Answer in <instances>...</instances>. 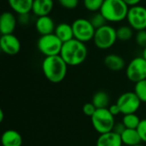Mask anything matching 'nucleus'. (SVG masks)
<instances>
[{
	"label": "nucleus",
	"instance_id": "nucleus-7",
	"mask_svg": "<svg viewBox=\"0 0 146 146\" xmlns=\"http://www.w3.org/2000/svg\"><path fill=\"white\" fill-rule=\"evenodd\" d=\"M72 27L74 31V38L75 39L85 44L93 40L96 29L89 19L78 18L72 23Z\"/></svg>",
	"mask_w": 146,
	"mask_h": 146
},
{
	"label": "nucleus",
	"instance_id": "nucleus-14",
	"mask_svg": "<svg viewBox=\"0 0 146 146\" xmlns=\"http://www.w3.org/2000/svg\"><path fill=\"white\" fill-rule=\"evenodd\" d=\"M54 7V0H34L32 13L37 17L49 15Z\"/></svg>",
	"mask_w": 146,
	"mask_h": 146
},
{
	"label": "nucleus",
	"instance_id": "nucleus-2",
	"mask_svg": "<svg viewBox=\"0 0 146 146\" xmlns=\"http://www.w3.org/2000/svg\"><path fill=\"white\" fill-rule=\"evenodd\" d=\"M88 55V50L85 43L73 38L63 43L60 56L68 66H79L82 64Z\"/></svg>",
	"mask_w": 146,
	"mask_h": 146
},
{
	"label": "nucleus",
	"instance_id": "nucleus-35",
	"mask_svg": "<svg viewBox=\"0 0 146 146\" xmlns=\"http://www.w3.org/2000/svg\"><path fill=\"white\" fill-rule=\"evenodd\" d=\"M3 121V111L0 110V121L2 122Z\"/></svg>",
	"mask_w": 146,
	"mask_h": 146
},
{
	"label": "nucleus",
	"instance_id": "nucleus-3",
	"mask_svg": "<svg viewBox=\"0 0 146 146\" xmlns=\"http://www.w3.org/2000/svg\"><path fill=\"white\" fill-rule=\"evenodd\" d=\"M129 6L123 0H104L100 13L107 22L118 23L127 19Z\"/></svg>",
	"mask_w": 146,
	"mask_h": 146
},
{
	"label": "nucleus",
	"instance_id": "nucleus-27",
	"mask_svg": "<svg viewBox=\"0 0 146 146\" xmlns=\"http://www.w3.org/2000/svg\"><path fill=\"white\" fill-rule=\"evenodd\" d=\"M57 2L66 9H74L78 7L80 0H57Z\"/></svg>",
	"mask_w": 146,
	"mask_h": 146
},
{
	"label": "nucleus",
	"instance_id": "nucleus-11",
	"mask_svg": "<svg viewBox=\"0 0 146 146\" xmlns=\"http://www.w3.org/2000/svg\"><path fill=\"white\" fill-rule=\"evenodd\" d=\"M0 48L4 54L9 56H15L20 52L21 44L20 39L14 33L1 35Z\"/></svg>",
	"mask_w": 146,
	"mask_h": 146
},
{
	"label": "nucleus",
	"instance_id": "nucleus-28",
	"mask_svg": "<svg viewBox=\"0 0 146 146\" xmlns=\"http://www.w3.org/2000/svg\"><path fill=\"white\" fill-rule=\"evenodd\" d=\"M135 42L143 49L146 47V30H141L138 31L135 35Z\"/></svg>",
	"mask_w": 146,
	"mask_h": 146
},
{
	"label": "nucleus",
	"instance_id": "nucleus-19",
	"mask_svg": "<svg viewBox=\"0 0 146 146\" xmlns=\"http://www.w3.org/2000/svg\"><path fill=\"white\" fill-rule=\"evenodd\" d=\"M54 33L62 43H66L74 38L72 24H68L66 22H62L56 25Z\"/></svg>",
	"mask_w": 146,
	"mask_h": 146
},
{
	"label": "nucleus",
	"instance_id": "nucleus-34",
	"mask_svg": "<svg viewBox=\"0 0 146 146\" xmlns=\"http://www.w3.org/2000/svg\"><path fill=\"white\" fill-rule=\"evenodd\" d=\"M123 1H124L129 7H133V6L139 5L142 0H123Z\"/></svg>",
	"mask_w": 146,
	"mask_h": 146
},
{
	"label": "nucleus",
	"instance_id": "nucleus-32",
	"mask_svg": "<svg viewBox=\"0 0 146 146\" xmlns=\"http://www.w3.org/2000/svg\"><path fill=\"white\" fill-rule=\"evenodd\" d=\"M125 129H126V127H125L124 124L122 122H118V123H115V124L114 128H113V132H115L117 134L121 135L125 131Z\"/></svg>",
	"mask_w": 146,
	"mask_h": 146
},
{
	"label": "nucleus",
	"instance_id": "nucleus-12",
	"mask_svg": "<svg viewBox=\"0 0 146 146\" xmlns=\"http://www.w3.org/2000/svg\"><path fill=\"white\" fill-rule=\"evenodd\" d=\"M18 23L17 17L13 12L5 11L0 17V33L1 35L14 33Z\"/></svg>",
	"mask_w": 146,
	"mask_h": 146
},
{
	"label": "nucleus",
	"instance_id": "nucleus-36",
	"mask_svg": "<svg viewBox=\"0 0 146 146\" xmlns=\"http://www.w3.org/2000/svg\"><path fill=\"white\" fill-rule=\"evenodd\" d=\"M142 56L146 60V47L143 49V52H142Z\"/></svg>",
	"mask_w": 146,
	"mask_h": 146
},
{
	"label": "nucleus",
	"instance_id": "nucleus-8",
	"mask_svg": "<svg viewBox=\"0 0 146 146\" xmlns=\"http://www.w3.org/2000/svg\"><path fill=\"white\" fill-rule=\"evenodd\" d=\"M126 75L133 83L146 80L145 59L142 56L133 58L126 68Z\"/></svg>",
	"mask_w": 146,
	"mask_h": 146
},
{
	"label": "nucleus",
	"instance_id": "nucleus-33",
	"mask_svg": "<svg viewBox=\"0 0 146 146\" xmlns=\"http://www.w3.org/2000/svg\"><path fill=\"white\" fill-rule=\"evenodd\" d=\"M108 109H109L110 112L114 116H115V115H118L121 114V110H120L119 106H118L116 104H111Z\"/></svg>",
	"mask_w": 146,
	"mask_h": 146
},
{
	"label": "nucleus",
	"instance_id": "nucleus-22",
	"mask_svg": "<svg viewBox=\"0 0 146 146\" xmlns=\"http://www.w3.org/2000/svg\"><path fill=\"white\" fill-rule=\"evenodd\" d=\"M134 34V30L129 25H122L116 29L117 39L120 41L127 42L130 40Z\"/></svg>",
	"mask_w": 146,
	"mask_h": 146
},
{
	"label": "nucleus",
	"instance_id": "nucleus-30",
	"mask_svg": "<svg viewBox=\"0 0 146 146\" xmlns=\"http://www.w3.org/2000/svg\"><path fill=\"white\" fill-rule=\"evenodd\" d=\"M83 112L87 116H90L92 117L94 113L96 112L97 110V108L94 106V104L92 103H86L84 106H83Z\"/></svg>",
	"mask_w": 146,
	"mask_h": 146
},
{
	"label": "nucleus",
	"instance_id": "nucleus-6",
	"mask_svg": "<svg viewBox=\"0 0 146 146\" xmlns=\"http://www.w3.org/2000/svg\"><path fill=\"white\" fill-rule=\"evenodd\" d=\"M63 43L55 33L40 36L37 41V48L44 56L60 55Z\"/></svg>",
	"mask_w": 146,
	"mask_h": 146
},
{
	"label": "nucleus",
	"instance_id": "nucleus-15",
	"mask_svg": "<svg viewBox=\"0 0 146 146\" xmlns=\"http://www.w3.org/2000/svg\"><path fill=\"white\" fill-rule=\"evenodd\" d=\"M34 0H8L9 6L15 14L24 15L32 12Z\"/></svg>",
	"mask_w": 146,
	"mask_h": 146
},
{
	"label": "nucleus",
	"instance_id": "nucleus-1",
	"mask_svg": "<svg viewBox=\"0 0 146 146\" xmlns=\"http://www.w3.org/2000/svg\"><path fill=\"white\" fill-rule=\"evenodd\" d=\"M68 67V64L60 55L45 56L41 65L44 77L54 84L60 83L65 79Z\"/></svg>",
	"mask_w": 146,
	"mask_h": 146
},
{
	"label": "nucleus",
	"instance_id": "nucleus-20",
	"mask_svg": "<svg viewBox=\"0 0 146 146\" xmlns=\"http://www.w3.org/2000/svg\"><path fill=\"white\" fill-rule=\"evenodd\" d=\"M121 139L122 144L127 146H134L141 144V138L137 131V129H128L126 128L125 131L121 134Z\"/></svg>",
	"mask_w": 146,
	"mask_h": 146
},
{
	"label": "nucleus",
	"instance_id": "nucleus-21",
	"mask_svg": "<svg viewBox=\"0 0 146 146\" xmlns=\"http://www.w3.org/2000/svg\"><path fill=\"white\" fill-rule=\"evenodd\" d=\"M110 98L107 92L99 91L96 92L92 97V103L97 109H107L110 107Z\"/></svg>",
	"mask_w": 146,
	"mask_h": 146
},
{
	"label": "nucleus",
	"instance_id": "nucleus-18",
	"mask_svg": "<svg viewBox=\"0 0 146 146\" xmlns=\"http://www.w3.org/2000/svg\"><path fill=\"white\" fill-rule=\"evenodd\" d=\"M1 143L3 146H21L22 137L15 130H6L2 134Z\"/></svg>",
	"mask_w": 146,
	"mask_h": 146
},
{
	"label": "nucleus",
	"instance_id": "nucleus-23",
	"mask_svg": "<svg viewBox=\"0 0 146 146\" xmlns=\"http://www.w3.org/2000/svg\"><path fill=\"white\" fill-rule=\"evenodd\" d=\"M140 121H141V120L139 119V117L136 115V113H133V114L124 115L121 122L124 124L126 128L137 129Z\"/></svg>",
	"mask_w": 146,
	"mask_h": 146
},
{
	"label": "nucleus",
	"instance_id": "nucleus-31",
	"mask_svg": "<svg viewBox=\"0 0 146 146\" xmlns=\"http://www.w3.org/2000/svg\"><path fill=\"white\" fill-rule=\"evenodd\" d=\"M17 20L21 25H27L30 21V15H29V14L19 15L17 17Z\"/></svg>",
	"mask_w": 146,
	"mask_h": 146
},
{
	"label": "nucleus",
	"instance_id": "nucleus-10",
	"mask_svg": "<svg viewBox=\"0 0 146 146\" xmlns=\"http://www.w3.org/2000/svg\"><path fill=\"white\" fill-rule=\"evenodd\" d=\"M141 103L142 102L134 92H124L118 98L116 101V104L119 106L123 115L136 113L139 110Z\"/></svg>",
	"mask_w": 146,
	"mask_h": 146
},
{
	"label": "nucleus",
	"instance_id": "nucleus-17",
	"mask_svg": "<svg viewBox=\"0 0 146 146\" xmlns=\"http://www.w3.org/2000/svg\"><path fill=\"white\" fill-rule=\"evenodd\" d=\"M104 63L106 66V68L111 71L118 72L122 70L125 66L126 62L122 56L117 55V54H109L104 57Z\"/></svg>",
	"mask_w": 146,
	"mask_h": 146
},
{
	"label": "nucleus",
	"instance_id": "nucleus-24",
	"mask_svg": "<svg viewBox=\"0 0 146 146\" xmlns=\"http://www.w3.org/2000/svg\"><path fill=\"white\" fill-rule=\"evenodd\" d=\"M104 0H83V5L90 12H99Z\"/></svg>",
	"mask_w": 146,
	"mask_h": 146
},
{
	"label": "nucleus",
	"instance_id": "nucleus-29",
	"mask_svg": "<svg viewBox=\"0 0 146 146\" xmlns=\"http://www.w3.org/2000/svg\"><path fill=\"white\" fill-rule=\"evenodd\" d=\"M137 131L141 138L142 142L146 143V119L141 120V121L137 128Z\"/></svg>",
	"mask_w": 146,
	"mask_h": 146
},
{
	"label": "nucleus",
	"instance_id": "nucleus-4",
	"mask_svg": "<svg viewBox=\"0 0 146 146\" xmlns=\"http://www.w3.org/2000/svg\"><path fill=\"white\" fill-rule=\"evenodd\" d=\"M93 128L99 133H106L113 131L115 124V116L110 112L109 109H97L94 115L91 117Z\"/></svg>",
	"mask_w": 146,
	"mask_h": 146
},
{
	"label": "nucleus",
	"instance_id": "nucleus-25",
	"mask_svg": "<svg viewBox=\"0 0 146 146\" xmlns=\"http://www.w3.org/2000/svg\"><path fill=\"white\" fill-rule=\"evenodd\" d=\"M133 92L142 103H146V80L135 83Z\"/></svg>",
	"mask_w": 146,
	"mask_h": 146
},
{
	"label": "nucleus",
	"instance_id": "nucleus-9",
	"mask_svg": "<svg viewBox=\"0 0 146 146\" xmlns=\"http://www.w3.org/2000/svg\"><path fill=\"white\" fill-rule=\"evenodd\" d=\"M126 20L134 31L146 30V7L140 4L129 7Z\"/></svg>",
	"mask_w": 146,
	"mask_h": 146
},
{
	"label": "nucleus",
	"instance_id": "nucleus-26",
	"mask_svg": "<svg viewBox=\"0 0 146 146\" xmlns=\"http://www.w3.org/2000/svg\"><path fill=\"white\" fill-rule=\"evenodd\" d=\"M89 20H90L91 23L92 24V26L95 27V29H98L107 24V21L105 20V18L103 16V15L100 12L94 13L90 17Z\"/></svg>",
	"mask_w": 146,
	"mask_h": 146
},
{
	"label": "nucleus",
	"instance_id": "nucleus-16",
	"mask_svg": "<svg viewBox=\"0 0 146 146\" xmlns=\"http://www.w3.org/2000/svg\"><path fill=\"white\" fill-rule=\"evenodd\" d=\"M122 145L121 135L113 131L100 134L96 143V146H122Z\"/></svg>",
	"mask_w": 146,
	"mask_h": 146
},
{
	"label": "nucleus",
	"instance_id": "nucleus-37",
	"mask_svg": "<svg viewBox=\"0 0 146 146\" xmlns=\"http://www.w3.org/2000/svg\"><path fill=\"white\" fill-rule=\"evenodd\" d=\"M134 146H144L143 145H141V144H139V145H134Z\"/></svg>",
	"mask_w": 146,
	"mask_h": 146
},
{
	"label": "nucleus",
	"instance_id": "nucleus-5",
	"mask_svg": "<svg viewBox=\"0 0 146 146\" xmlns=\"http://www.w3.org/2000/svg\"><path fill=\"white\" fill-rule=\"evenodd\" d=\"M116 29L110 25H104V27L96 29L93 43L99 50H109L117 41Z\"/></svg>",
	"mask_w": 146,
	"mask_h": 146
},
{
	"label": "nucleus",
	"instance_id": "nucleus-13",
	"mask_svg": "<svg viewBox=\"0 0 146 146\" xmlns=\"http://www.w3.org/2000/svg\"><path fill=\"white\" fill-rule=\"evenodd\" d=\"M55 22L50 15L37 17L35 21V28L40 36L54 33L56 28Z\"/></svg>",
	"mask_w": 146,
	"mask_h": 146
}]
</instances>
